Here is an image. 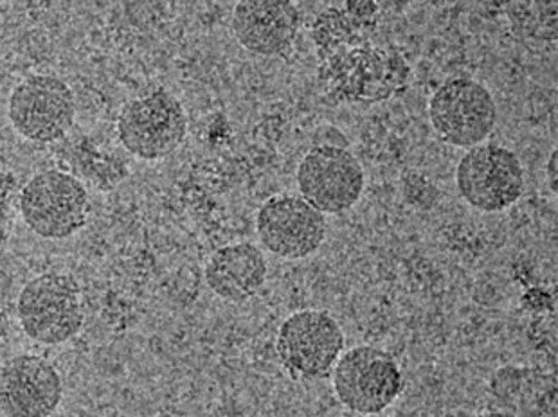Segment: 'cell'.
Here are the masks:
<instances>
[{"mask_svg":"<svg viewBox=\"0 0 558 417\" xmlns=\"http://www.w3.org/2000/svg\"><path fill=\"white\" fill-rule=\"evenodd\" d=\"M488 391L496 397L499 410L519 417H543L557 403L554 375L533 367L507 366L497 369L488 381Z\"/></svg>","mask_w":558,"mask_h":417,"instance_id":"obj_16","label":"cell"},{"mask_svg":"<svg viewBox=\"0 0 558 417\" xmlns=\"http://www.w3.org/2000/svg\"><path fill=\"white\" fill-rule=\"evenodd\" d=\"M323 212L294 193L270 196L256 214V234L267 253L287 261L311 258L326 240Z\"/></svg>","mask_w":558,"mask_h":417,"instance_id":"obj_10","label":"cell"},{"mask_svg":"<svg viewBox=\"0 0 558 417\" xmlns=\"http://www.w3.org/2000/svg\"><path fill=\"white\" fill-rule=\"evenodd\" d=\"M19 320L29 339L58 345L78 335L85 320L82 290L71 275L44 273L22 289Z\"/></svg>","mask_w":558,"mask_h":417,"instance_id":"obj_4","label":"cell"},{"mask_svg":"<svg viewBox=\"0 0 558 417\" xmlns=\"http://www.w3.org/2000/svg\"><path fill=\"white\" fill-rule=\"evenodd\" d=\"M62 397L60 372L41 356H15L0 367V410L5 417H51Z\"/></svg>","mask_w":558,"mask_h":417,"instance_id":"obj_12","label":"cell"},{"mask_svg":"<svg viewBox=\"0 0 558 417\" xmlns=\"http://www.w3.org/2000/svg\"><path fill=\"white\" fill-rule=\"evenodd\" d=\"M480 417H519L515 414L507 413V410H488V413L481 414Z\"/></svg>","mask_w":558,"mask_h":417,"instance_id":"obj_19","label":"cell"},{"mask_svg":"<svg viewBox=\"0 0 558 417\" xmlns=\"http://www.w3.org/2000/svg\"><path fill=\"white\" fill-rule=\"evenodd\" d=\"M118 134L121 145L137 159H165L186 139V110L173 94L154 90L124 105Z\"/></svg>","mask_w":558,"mask_h":417,"instance_id":"obj_7","label":"cell"},{"mask_svg":"<svg viewBox=\"0 0 558 417\" xmlns=\"http://www.w3.org/2000/svg\"><path fill=\"white\" fill-rule=\"evenodd\" d=\"M380 22V5L372 0H352L344 5H330L317 15L312 26V40L317 60L372 41Z\"/></svg>","mask_w":558,"mask_h":417,"instance_id":"obj_15","label":"cell"},{"mask_svg":"<svg viewBox=\"0 0 558 417\" xmlns=\"http://www.w3.org/2000/svg\"><path fill=\"white\" fill-rule=\"evenodd\" d=\"M276 353L294 380H326L344 353V333L330 311L300 309L279 326Z\"/></svg>","mask_w":558,"mask_h":417,"instance_id":"obj_3","label":"cell"},{"mask_svg":"<svg viewBox=\"0 0 558 417\" xmlns=\"http://www.w3.org/2000/svg\"><path fill=\"white\" fill-rule=\"evenodd\" d=\"M301 13L287 0H245L233 8L231 29L240 46L259 57H281L300 35Z\"/></svg>","mask_w":558,"mask_h":417,"instance_id":"obj_13","label":"cell"},{"mask_svg":"<svg viewBox=\"0 0 558 417\" xmlns=\"http://www.w3.org/2000/svg\"><path fill=\"white\" fill-rule=\"evenodd\" d=\"M429 119L439 139L471 150L483 145L496 128V101L483 83L450 77L430 96Z\"/></svg>","mask_w":558,"mask_h":417,"instance_id":"obj_5","label":"cell"},{"mask_svg":"<svg viewBox=\"0 0 558 417\" xmlns=\"http://www.w3.org/2000/svg\"><path fill=\"white\" fill-rule=\"evenodd\" d=\"M546 173H548L549 189L554 191L557 195V176H558V151H551L549 155L548 165H546Z\"/></svg>","mask_w":558,"mask_h":417,"instance_id":"obj_18","label":"cell"},{"mask_svg":"<svg viewBox=\"0 0 558 417\" xmlns=\"http://www.w3.org/2000/svg\"><path fill=\"white\" fill-rule=\"evenodd\" d=\"M409 79L411 65L403 54L372 41L342 49L317 63L320 96L331 107L384 103L400 96Z\"/></svg>","mask_w":558,"mask_h":417,"instance_id":"obj_1","label":"cell"},{"mask_svg":"<svg viewBox=\"0 0 558 417\" xmlns=\"http://www.w3.org/2000/svg\"><path fill=\"white\" fill-rule=\"evenodd\" d=\"M295 179L301 198L325 217L350 211L366 186L361 160L341 146H312Z\"/></svg>","mask_w":558,"mask_h":417,"instance_id":"obj_9","label":"cell"},{"mask_svg":"<svg viewBox=\"0 0 558 417\" xmlns=\"http://www.w3.org/2000/svg\"><path fill=\"white\" fill-rule=\"evenodd\" d=\"M8 115L22 137L35 143H54L73 128L76 119L73 90L60 77L33 74L11 93Z\"/></svg>","mask_w":558,"mask_h":417,"instance_id":"obj_11","label":"cell"},{"mask_svg":"<svg viewBox=\"0 0 558 417\" xmlns=\"http://www.w3.org/2000/svg\"><path fill=\"white\" fill-rule=\"evenodd\" d=\"M331 385L342 407L357 416L386 413L402 396L405 380L399 361L375 345L344 351L331 371Z\"/></svg>","mask_w":558,"mask_h":417,"instance_id":"obj_2","label":"cell"},{"mask_svg":"<svg viewBox=\"0 0 558 417\" xmlns=\"http://www.w3.org/2000/svg\"><path fill=\"white\" fill-rule=\"evenodd\" d=\"M269 275L264 250L251 242L217 248L207 259L204 279L213 294L229 303L242 304L262 292Z\"/></svg>","mask_w":558,"mask_h":417,"instance_id":"obj_14","label":"cell"},{"mask_svg":"<svg viewBox=\"0 0 558 417\" xmlns=\"http://www.w3.org/2000/svg\"><path fill=\"white\" fill-rule=\"evenodd\" d=\"M461 198L481 212H502L524 193V171L512 150L494 143L474 146L456 168Z\"/></svg>","mask_w":558,"mask_h":417,"instance_id":"obj_8","label":"cell"},{"mask_svg":"<svg viewBox=\"0 0 558 417\" xmlns=\"http://www.w3.org/2000/svg\"><path fill=\"white\" fill-rule=\"evenodd\" d=\"M513 37L532 51H544L549 44H557L558 26L555 0L544 2H508L502 5Z\"/></svg>","mask_w":558,"mask_h":417,"instance_id":"obj_17","label":"cell"},{"mask_svg":"<svg viewBox=\"0 0 558 417\" xmlns=\"http://www.w3.org/2000/svg\"><path fill=\"white\" fill-rule=\"evenodd\" d=\"M88 193L78 179L58 170L33 176L21 193L27 228L46 240H65L87 223Z\"/></svg>","mask_w":558,"mask_h":417,"instance_id":"obj_6","label":"cell"}]
</instances>
